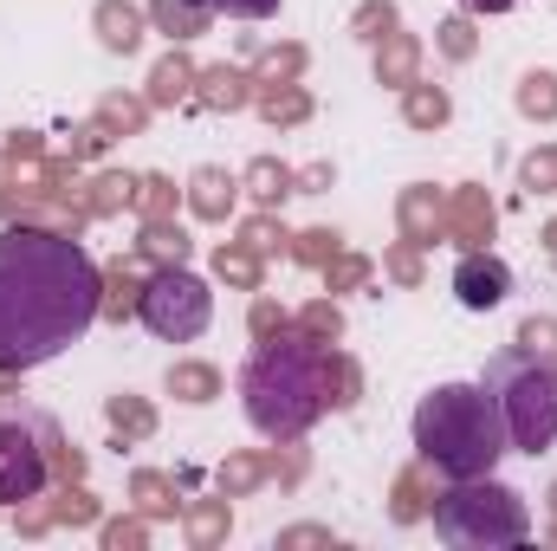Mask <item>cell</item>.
<instances>
[{"instance_id": "obj_2", "label": "cell", "mask_w": 557, "mask_h": 551, "mask_svg": "<svg viewBox=\"0 0 557 551\" xmlns=\"http://www.w3.org/2000/svg\"><path fill=\"white\" fill-rule=\"evenodd\" d=\"M409 434H416V454L447 480H480L512 454L486 383H434L409 415Z\"/></svg>"}, {"instance_id": "obj_6", "label": "cell", "mask_w": 557, "mask_h": 551, "mask_svg": "<svg viewBox=\"0 0 557 551\" xmlns=\"http://www.w3.org/2000/svg\"><path fill=\"white\" fill-rule=\"evenodd\" d=\"M52 448H59L52 415H39L33 403H20V396L0 403V506H20V500H33L46 487Z\"/></svg>"}, {"instance_id": "obj_3", "label": "cell", "mask_w": 557, "mask_h": 551, "mask_svg": "<svg viewBox=\"0 0 557 551\" xmlns=\"http://www.w3.org/2000/svg\"><path fill=\"white\" fill-rule=\"evenodd\" d=\"M240 409L247 428L267 441H298L318 428V415L331 409V357L318 344H260L240 364Z\"/></svg>"}, {"instance_id": "obj_8", "label": "cell", "mask_w": 557, "mask_h": 551, "mask_svg": "<svg viewBox=\"0 0 557 551\" xmlns=\"http://www.w3.org/2000/svg\"><path fill=\"white\" fill-rule=\"evenodd\" d=\"M506 292H512V267L499 254H467L454 267V298L467 311H493V305H506Z\"/></svg>"}, {"instance_id": "obj_1", "label": "cell", "mask_w": 557, "mask_h": 551, "mask_svg": "<svg viewBox=\"0 0 557 551\" xmlns=\"http://www.w3.org/2000/svg\"><path fill=\"white\" fill-rule=\"evenodd\" d=\"M104 305L98 260L52 228H0V370H39L72 351Z\"/></svg>"}, {"instance_id": "obj_9", "label": "cell", "mask_w": 557, "mask_h": 551, "mask_svg": "<svg viewBox=\"0 0 557 551\" xmlns=\"http://www.w3.org/2000/svg\"><path fill=\"white\" fill-rule=\"evenodd\" d=\"M214 13H227V20H273L278 0H208Z\"/></svg>"}, {"instance_id": "obj_7", "label": "cell", "mask_w": 557, "mask_h": 551, "mask_svg": "<svg viewBox=\"0 0 557 551\" xmlns=\"http://www.w3.org/2000/svg\"><path fill=\"white\" fill-rule=\"evenodd\" d=\"M137 318H143V331L162 338V344H195L214 325V292H208V279L188 273V267H162L137 292Z\"/></svg>"}, {"instance_id": "obj_4", "label": "cell", "mask_w": 557, "mask_h": 551, "mask_svg": "<svg viewBox=\"0 0 557 551\" xmlns=\"http://www.w3.org/2000/svg\"><path fill=\"white\" fill-rule=\"evenodd\" d=\"M480 383L493 390L499 421H506V441H512L519 454H545V448H557V364L552 357L506 344V351L486 364Z\"/></svg>"}, {"instance_id": "obj_10", "label": "cell", "mask_w": 557, "mask_h": 551, "mask_svg": "<svg viewBox=\"0 0 557 551\" xmlns=\"http://www.w3.org/2000/svg\"><path fill=\"white\" fill-rule=\"evenodd\" d=\"M460 7H467V13H486V20H493V13H512L519 0H460Z\"/></svg>"}, {"instance_id": "obj_5", "label": "cell", "mask_w": 557, "mask_h": 551, "mask_svg": "<svg viewBox=\"0 0 557 551\" xmlns=\"http://www.w3.org/2000/svg\"><path fill=\"white\" fill-rule=\"evenodd\" d=\"M434 539L454 551H506V546H525L532 539V513L525 500L480 474V480H454L441 500H434Z\"/></svg>"}]
</instances>
